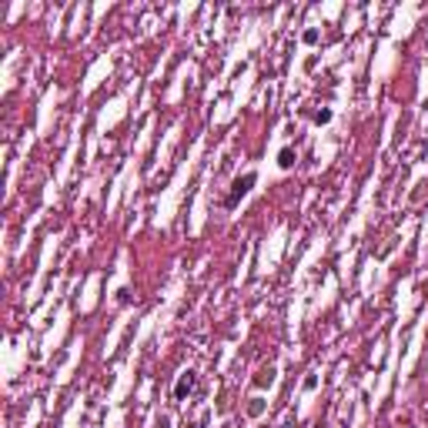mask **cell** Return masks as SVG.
Masks as SVG:
<instances>
[{"label":"cell","instance_id":"1","mask_svg":"<svg viewBox=\"0 0 428 428\" xmlns=\"http://www.w3.org/2000/svg\"><path fill=\"white\" fill-rule=\"evenodd\" d=\"M251 184H255V174H245L241 181H234V194L228 197V204H234V201H238V197L245 194V191H248V187H251Z\"/></svg>","mask_w":428,"mask_h":428},{"label":"cell","instance_id":"2","mask_svg":"<svg viewBox=\"0 0 428 428\" xmlns=\"http://www.w3.org/2000/svg\"><path fill=\"white\" fill-rule=\"evenodd\" d=\"M191 385H194V378H191V375H187V378H184L181 385H177V395H184V392H187V388H191Z\"/></svg>","mask_w":428,"mask_h":428}]
</instances>
